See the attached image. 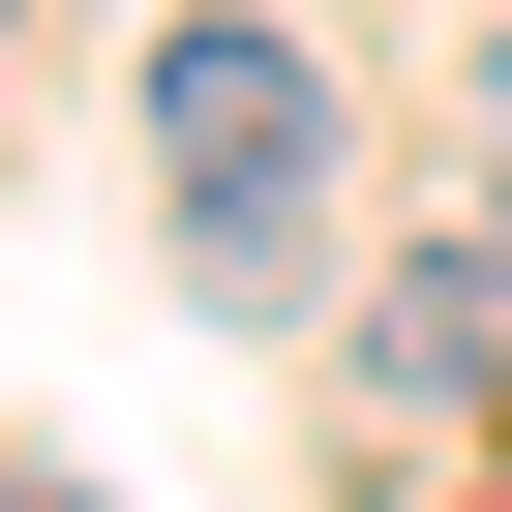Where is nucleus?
Here are the masks:
<instances>
[{"mask_svg": "<svg viewBox=\"0 0 512 512\" xmlns=\"http://www.w3.org/2000/svg\"><path fill=\"white\" fill-rule=\"evenodd\" d=\"M151 181H181V241H332V61L272 31V0H181L151 31Z\"/></svg>", "mask_w": 512, "mask_h": 512, "instance_id": "nucleus-1", "label": "nucleus"}]
</instances>
